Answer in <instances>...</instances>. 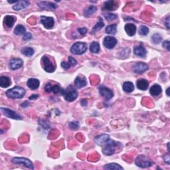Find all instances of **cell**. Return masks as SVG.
I'll return each instance as SVG.
<instances>
[{"instance_id":"cell-1","label":"cell","mask_w":170,"mask_h":170,"mask_svg":"<svg viewBox=\"0 0 170 170\" xmlns=\"http://www.w3.org/2000/svg\"><path fill=\"white\" fill-rule=\"evenodd\" d=\"M120 142H117L111 139H109L102 147V152L106 156H111L115 152L116 149L118 146H120Z\"/></svg>"},{"instance_id":"cell-2","label":"cell","mask_w":170,"mask_h":170,"mask_svg":"<svg viewBox=\"0 0 170 170\" xmlns=\"http://www.w3.org/2000/svg\"><path fill=\"white\" fill-rule=\"evenodd\" d=\"M25 94V91L24 88L20 86H15L6 92L7 96L11 99H21Z\"/></svg>"},{"instance_id":"cell-3","label":"cell","mask_w":170,"mask_h":170,"mask_svg":"<svg viewBox=\"0 0 170 170\" xmlns=\"http://www.w3.org/2000/svg\"><path fill=\"white\" fill-rule=\"evenodd\" d=\"M61 92V94L65 96V100L69 102H73L78 97V92L73 89V86H69L66 90H62Z\"/></svg>"},{"instance_id":"cell-4","label":"cell","mask_w":170,"mask_h":170,"mask_svg":"<svg viewBox=\"0 0 170 170\" xmlns=\"http://www.w3.org/2000/svg\"><path fill=\"white\" fill-rule=\"evenodd\" d=\"M136 165L141 168H147L150 167L153 165V162L151 161L148 157L144 155L138 156L136 159Z\"/></svg>"},{"instance_id":"cell-5","label":"cell","mask_w":170,"mask_h":170,"mask_svg":"<svg viewBox=\"0 0 170 170\" xmlns=\"http://www.w3.org/2000/svg\"><path fill=\"white\" fill-rule=\"evenodd\" d=\"M87 50V45L85 43L77 42L72 46L71 52L74 55H82Z\"/></svg>"},{"instance_id":"cell-6","label":"cell","mask_w":170,"mask_h":170,"mask_svg":"<svg viewBox=\"0 0 170 170\" xmlns=\"http://www.w3.org/2000/svg\"><path fill=\"white\" fill-rule=\"evenodd\" d=\"M42 66L45 71L48 73H53L55 71V66L47 56H43L41 59Z\"/></svg>"},{"instance_id":"cell-7","label":"cell","mask_w":170,"mask_h":170,"mask_svg":"<svg viewBox=\"0 0 170 170\" xmlns=\"http://www.w3.org/2000/svg\"><path fill=\"white\" fill-rule=\"evenodd\" d=\"M11 162L15 164H21L24 166L25 167H27L29 169H34V166L32 161L29 160V159L25 158H19V157H16V158H14L11 159Z\"/></svg>"},{"instance_id":"cell-8","label":"cell","mask_w":170,"mask_h":170,"mask_svg":"<svg viewBox=\"0 0 170 170\" xmlns=\"http://www.w3.org/2000/svg\"><path fill=\"white\" fill-rule=\"evenodd\" d=\"M1 110L2 113H3L4 116H6V117H8L11 119L15 120H21L22 118L21 116H19L18 114L14 110H11L8 109H5V108H1Z\"/></svg>"},{"instance_id":"cell-9","label":"cell","mask_w":170,"mask_h":170,"mask_svg":"<svg viewBox=\"0 0 170 170\" xmlns=\"http://www.w3.org/2000/svg\"><path fill=\"white\" fill-rule=\"evenodd\" d=\"M118 41L116 39L110 37V36H108L104 39L103 41V44H104V47H106L109 49H111L114 48L116 45Z\"/></svg>"},{"instance_id":"cell-10","label":"cell","mask_w":170,"mask_h":170,"mask_svg":"<svg viewBox=\"0 0 170 170\" xmlns=\"http://www.w3.org/2000/svg\"><path fill=\"white\" fill-rule=\"evenodd\" d=\"M41 24L43 25V26L45 27V28H46V29H52L54 26V25H55V22H54L53 18L51 17L41 16Z\"/></svg>"},{"instance_id":"cell-11","label":"cell","mask_w":170,"mask_h":170,"mask_svg":"<svg viewBox=\"0 0 170 170\" xmlns=\"http://www.w3.org/2000/svg\"><path fill=\"white\" fill-rule=\"evenodd\" d=\"M99 92L100 94L102 97H104L106 100H110L114 96L113 92L111 90L104 86H101L99 87Z\"/></svg>"},{"instance_id":"cell-12","label":"cell","mask_w":170,"mask_h":170,"mask_svg":"<svg viewBox=\"0 0 170 170\" xmlns=\"http://www.w3.org/2000/svg\"><path fill=\"white\" fill-rule=\"evenodd\" d=\"M148 69V66L146 64L139 62V63H136L133 66V71L136 73L141 74L146 72Z\"/></svg>"},{"instance_id":"cell-13","label":"cell","mask_w":170,"mask_h":170,"mask_svg":"<svg viewBox=\"0 0 170 170\" xmlns=\"http://www.w3.org/2000/svg\"><path fill=\"white\" fill-rule=\"evenodd\" d=\"M24 62L20 59H12L9 62V68L11 70H16L21 67Z\"/></svg>"},{"instance_id":"cell-14","label":"cell","mask_w":170,"mask_h":170,"mask_svg":"<svg viewBox=\"0 0 170 170\" xmlns=\"http://www.w3.org/2000/svg\"><path fill=\"white\" fill-rule=\"evenodd\" d=\"M110 138L109 135L106 134H102L97 136L95 138V141H96L98 145L102 147Z\"/></svg>"},{"instance_id":"cell-15","label":"cell","mask_w":170,"mask_h":170,"mask_svg":"<svg viewBox=\"0 0 170 170\" xmlns=\"http://www.w3.org/2000/svg\"><path fill=\"white\" fill-rule=\"evenodd\" d=\"M134 53L136 56H140V57H145L147 51L142 45H138L134 49Z\"/></svg>"},{"instance_id":"cell-16","label":"cell","mask_w":170,"mask_h":170,"mask_svg":"<svg viewBox=\"0 0 170 170\" xmlns=\"http://www.w3.org/2000/svg\"><path fill=\"white\" fill-rule=\"evenodd\" d=\"M118 6L116 2L114 1H112V0L106 1L104 4V9L109 10V11H113V10H115L116 9L118 8Z\"/></svg>"},{"instance_id":"cell-17","label":"cell","mask_w":170,"mask_h":170,"mask_svg":"<svg viewBox=\"0 0 170 170\" xmlns=\"http://www.w3.org/2000/svg\"><path fill=\"white\" fill-rule=\"evenodd\" d=\"M39 7L42 9H55L57 6L56 4H54L51 2L48 1H41L39 3Z\"/></svg>"},{"instance_id":"cell-18","label":"cell","mask_w":170,"mask_h":170,"mask_svg":"<svg viewBox=\"0 0 170 170\" xmlns=\"http://www.w3.org/2000/svg\"><path fill=\"white\" fill-rule=\"evenodd\" d=\"M136 85H137V88L138 89L141 90V91H146L148 88L149 83L147 80L141 79L138 80L137 82H136Z\"/></svg>"},{"instance_id":"cell-19","label":"cell","mask_w":170,"mask_h":170,"mask_svg":"<svg viewBox=\"0 0 170 170\" xmlns=\"http://www.w3.org/2000/svg\"><path fill=\"white\" fill-rule=\"evenodd\" d=\"M29 2L27 1H17L15 6L13 7V9L15 11H19V10L24 9L29 6Z\"/></svg>"},{"instance_id":"cell-20","label":"cell","mask_w":170,"mask_h":170,"mask_svg":"<svg viewBox=\"0 0 170 170\" xmlns=\"http://www.w3.org/2000/svg\"><path fill=\"white\" fill-rule=\"evenodd\" d=\"M125 31L129 36H134L136 34V27L133 24H127L125 25Z\"/></svg>"},{"instance_id":"cell-21","label":"cell","mask_w":170,"mask_h":170,"mask_svg":"<svg viewBox=\"0 0 170 170\" xmlns=\"http://www.w3.org/2000/svg\"><path fill=\"white\" fill-rule=\"evenodd\" d=\"M74 84H75L77 88L81 89L82 88V87H84L86 85V79H85L84 76H77L75 79V81H74Z\"/></svg>"},{"instance_id":"cell-22","label":"cell","mask_w":170,"mask_h":170,"mask_svg":"<svg viewBox=\"0 0 170 170\" xmlns=\"http://www.w3.org/2000/svg\"><path fill=\"white\" fill-rule=\"evenodd\" d=\"M39 84L40 82L39 81V80L36 79H29L27 82L28 87L32 90L37 89L39 86Z\"/></svg>"},{"instance_id":"cell-23","label":"cell","mask_w":170,"mask_h":170,"mask_svg":"<svg viewBox=\"0 0 170 170\" xmlns=\"http://www.w3.org/2000/svg\"><path fill=\"white\" fill-rule=\"evenodd\" d=\"M15 21V18L11 15H7L4 17V25L8 28H11L14 25Z\"/></svg>"},{"instance_id":"cell-24","label":"cell","mask_w":170,"mask_h":170,"mask_svg":"<svg viewBox=\"0 0 170 170\" xmlns=\"http://www.w3.org/2000/svg\"><path fill=\"white\" fill-rule=\"evenodd\" d=\"M161 87L158 84H154L150 89V94L154 96H157L161 94Z\"/></svg>"},{"instance_id":"cell-25","label":"cell","mask_w":170,"mask_h":170,"mask_svg":"<svg viewBox=\"0 0 170 170\" xmlns=\"http://www.w3.org/2000/svg\"><path fill=\"white\" fill-rule=\"evenodd\" d=\"M103 168L104 169L106 170H122L124 168L123 167L120 166L119 164H116V163H111V164H106L105 165V166L103 167Z\"/></svg>"},{"instance_id":"cell-26","label":"cell","mask_w":170,"mask_h":170,"mask_svg":"<svg viewBox=\"0 0 170 170\" xmlns=\"http://www.w3.org/2000/svg\"><path fill=\"white\" fill-rule=\"evenodd\" d=\"M11 84V80L7 76H1L0 78V86L2 88H7Z\"/></svg>"},{"instance_id":"cell-27","label":"cell","mask_w":170,"mask_h":170,"mask_svg":"<svg viewBox=\"0 0 170 170\" xmlns=\"http://www.w3.org/2000/svg\"><path fill=\"white\" fill-rule=\"evenodd\" d=\"M134 86L132 82H125L123 84V90L126 92H131L134 91Z\"/></svg>"},{"instance_id":"cell-28","label":"cell","mask_w":170,"mask_h":170,"mask_svg":"<svg viewBox=\"0 0 170 170\" xmlns=\"http://www.w3.org/2000/svg\"><path fill=\"white\" fill-rule=\"evenodd\" d=\"M117 25L116 24H112L109 25L106 29V33L110 35H115L117 32Z\"/></svg>"},{"instance_id":"cell-29","label":"cell","mask_w":170,"mask_h":170,"mask_svg":"<svg viewBox=\"0 0 170 170\" xmlns=\"http://www.w3.org/2000/svg\"><path fill=\"white\" fill-rule=\"evenodd\" d=\"M26 33L25 32V28L24 27V25H18L15 28L14 33L17 35H21L23 34H25Z\"/></svg>"},{"instance_id":"cell-30","label":"cell","mask_w":170,"mask_h":170,"mask_svg":"<svg viewBox=\"0 0 170 170\" xmlns=\"http://www.w3.org/2000/svg\"><path fill=\"white\" fill-rule=\"evenodd\" d=\"M21 53L27 56H31L34 54V49L31 47H24L21 49Z\"/></svg>"},{"instance_id":"cell-31","label":"cell","mask_w":170,"mask_h":170,"mask_svg":"<svg viewBox=\"0 0 170 170\" xmlns=\"http://www.w3.org/2000/svg\"><path fill=\"white\" fill-rule=\"evenodd\" d=\"M90 50L92 53H98L100 51V45L97 42H92L90 46Z\"/></svg>"},{"instance_id":"cell-32","label":"cell","mask_w":170,"mask_h":170,"mask_svg":"<svg viewBox=\"0 0 170 170\" xmlns=\"http://www.w3.org/2000/svg\"><path fill=\"white\" fill-rule=\"evenodd\" d=\"M96 10H97V8L96 7L90 6L89 7H87V8L84 10V14L86 17H89L90 15H92L94 13L96 12Z\"/></svg>"},{"instance_id":"cell-33","label":"cell","mask_w":170,"mask_h":170,"mask_svg":"<svg viewBox=\"0 0 170 170\" xmlns=\"http://www.w3.org/2000/svg\"><path fill=\"white\" fill-rule=\"evenodd\" d=\"M104 26V22L102 21V19H100V21L99 22L97 23V24L94 25V27H93V29H92V33H94L97 32L98 31H99L102 29V28Z\"/></svg>"},{"instance_id":"cell-34","label":"cell","mask_w":170,"mask_h":170,"mask_svg":"<svg viewBox=\"0 0 170 170\" xmlns=\"http://www.w3.org/2000/svg\"><path fill=\"white\" fill-rule=\"evenodd\" d=\"M151 39H152V41L156 43V44H158L162 40V37L161 36L158 34V33H156V34H154L152 35V37H151Z\"/></svg>"},{"instance_id":"cell-35","label":"cell","mask_w":170,"mask_h":170,"mask_svg":"<svg viewBox=\"0 0 170 170\" xmlns=\"http://www.w3.org/2000/svg\"><path fill=\"white\" fill-rule=\"evenodd\" d=\"M148 33H149V29L148 27L144 26V25H141L140 27V29H139V33H140V35L142 36H146L148 35Z\"/></svg>"},{"instance_id":"cell-36","label":"cell","mask_w":170,"mask_h":170,"mask_svg":"<svg viewBox=\"0 0 170 170\" xmlns=\"http://www.w3.org/2000/svg\"><path fill=\"white\" fill-rule=\"evenodd\" d=\"M105 18L109 21H111L117 19V15L113 14H107L105 15Z\"/></svg>"},{"instance_id":"cell-37","label":"cell","mask_w":170,"mask_h":170,"mask_svg":"<svg viewBox=\"0 0 170 170\" xmlns=\"http://www.w3.org/2000/svg\"><path fill=\"white\" fill-rule=\"evenodd\" d=\"M69 126L71 130H77L79 127V124L78 122H71L69 124Z\"/></svg>"},{"instance_id":"cell-38","label":"cell","mask_w":170,"mask_h":170,"mask_svg":"<svg viewBox=\"0 0 170 170\" xmlns=\"http://www.w3.org/2000/svg\"><path fill=\"white\" fill-rule=\"evenodd\" d=\"M33 36L31 35V33L29 32H26L24 34V35L23 36V39L24 41H29L32 39Z\"/></svg>"},{"instance_id":"cell-39","label":"cell","mask_w":170,"mask_h":170,"mask_svg":"<svg viewBox=\"0 0 170 170\" xmlns=\"http://www.w3.org/2000/svg\"><path fill=\"white\" fill-rule=\"evenodd\" d=\"M60 91H61L60 86H59L58 84L53 85V86H52V90H51V92H53V93H55V94H56V93H58V92H60Z\"/></svg>"},{"instance_id":"cell-40","label":"cell","mask_w":170,"mask_h":170,"mask_svg":"<svg viewBox=\"0 0 170 170\" xmlns=\"http://www.w3.org/2000/svg\"><path fill=\"white\" fill-rule=\"evenodd\" d=\"M68 63L70 64L71 66H75L77 64V61L73 57H72V56H69Z\"/></svg>"},{"instance_id":"cell-41","label":"cell","mask_w":170,"mask_h":170,"mask_svg":"<svg viewBox=\"0 0 170 170\" xmlns=\"http://www.w3.org/2000/svg\"><path fill=\"white\" fill-rule=\"evenodd\" d=\"M163 159H164V161L166 162V164H167L168 165L170 164V158H169V154H165V155L163 156Z\"/></svg>"},{"instance_id":"cell-42","label":"cell","mask_w":170,"mask_h":170,"mask_svg":"<svg viewBox=\"0 0 170 170\" xmlns=\"http://www.w3.org/2000/svg\"><path fill=\"white\" fill-rule=\"evenodd\" d=\"M53 85L51 83H47L45 86V91L47 92H51V90H52Z\"/></svg>"},{"instance_id":"cell-43","label":"cell","mask_w":170,"mask_h":170,"mask_svg":"<svg viewBox=\"0 0 170 170\" xmlns=\"http://www.w3.org/2000/svg\"><path fill=\"white\" fill-rule=\"evenodd\" d=\"M61 66L63 67V69H70L71 68V65L69 64V63H66V62H63V63H61Z\"/></svg>"},{"instance_id":"cell-44","label":"cell","mask_w":170,"mask_h":170,"mask_svg":"<svg viewBox=\"0 0 170 170\" xmlns=\"http://www.w3.org/2000/svg\"><path fill=\"white\" fill-rule=\"evenodd\" d=\"M162 46H163V47H164V48L166 49H167V51H169V50H170L169 41H164V42L163 43V45H162Z\"/></svg>"},{"instance_id":"cell-45","label":"cell","mask_w":170,"mask_h":170,"mask_svg":"<svg viewBox=\"0 0 170 170\" xmlns=\"http://www.w3.org/2000/svg\"><path fill=\"white\" fill-rule=\"evenodd\" d=\"M78 31H79V32L81 33L82 35H84L87 33V29H86V28H84V27L79 28Z\"/></svg>"},{"instance_id":"cell-46","label":"cell","mask_w":170,"mask_h":170,"mask_svg":"<svg viewBox=\"0 0 170 170\" xmlns=\"http://www.w3.org/2000/svg\"><path fill=\"white\" fill-rule=\"evenodd\" d=\"M165 25L167 27V29H169L170 27V25H169V17H167V19L165 21Z\"/></svg>"},{"instance_id":"cell-47","label":"cell","mask_w":170,"mask_h":170,"mask_svg":"<svg viewBox=\"0 0 170 170\" xmlns=\"http://www.w3.org/2000/svg\"><path fill=\"white\" fill-rule=\"evenodd\" d=\"M38 97H39V95H38V94H33V95H32L31 96L29 97V99H30V100H34V99H37Z\"/></svg>"},{"instance_id":"cell-48","label":"cell","mask_w":170,"mask_h":170,"mask_svg":"<svg viewBox=\"0 0 170 170\" xmlns=\"http://www.w3.org/2000/svg\"><path fill=\"white\" fill-rule=\"evenodd\" d=\"M81 104L83 106H85L87 104V100H82L81 102Z\"/></svg>"},{"instance_id":"cell-49","label":"cell","mask_w":170,"mask_h":170,"mask_svg":"<svg viewBox=\"0 0 170 170\" xmlns=\"http://www.w3.org/2000/svg\"><path fill=\"white\" fill-rule=\"evenodd\" d=\"M169 88H167V91H166V93H167V95L168 96H169Z\"/></svg>"},{"instance_id":"cell-50","label":"cell","mask_w":170,"mask_h":170,"mask_svg":"<svg viewBox=\"0 0 170 170\" xmlns=\"http://www.w3.org/2000/svg\"><path fill=\"white\" fill-rule=\"evenodd\" d=\"M169 143H167V150H168V151H169Z\"/></svg>"}]
</instances>
